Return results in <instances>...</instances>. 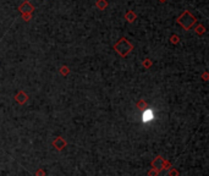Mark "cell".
<instances>
[{"mask_svg":"<svg viewBox=\"0 0 209 176\" xmlns=\"http://www.w3.org/2000/svg\"><path fill=\"white\" fill-rule=\"evenodd\" d=\"M113 49L121 57H127L130 55V53L133 50V44L127 38L122 37V38H120L113 45Z\"/></svg>","mask_w":209,"mask_h":176,"instance_id":"cell-1","label":"cell"},{"mask_svg":"<svg viewBox=\"0 0 209 176\" xmlns=\"http://www.w3.org/2000/svg\"><path fill=\"white\" fill-rule=\"evenodd\" d=\"M176 22H177V24H180L185 31H190V29L197 23V18L190 11L186 10L176 18Z\"/></svg>","mask_w":209,"mask_h":176,"instance_id":"cell-2","label":"cell"},{"mask_svg":"<svg viewBox=\"0 0 209 176\" xmlns=\"http://www.w3.org/2000/svg\"><path fill=\"white\" fill-rule=\"evenodd\" d=\"M51 145L54 147V149H56L57 152H61L66 148V145H67V142L65 138H63L61 136H57L54 138V141L51 142Z\"/></svg>","mask_w":209,"mask_h":176,"instance_id":"cell-3","label":"cell"},{"mask_svg":"<svg viewBox=\"0 0 209 176\" xmlns=\"http://www.w3.org/2000/svg\"><path fill=\"white\" fill-rule=\"evenodd\" d=\"M18 11L21 12V14H33V11H34V6L28 2V0H24L23 3H21L20 4V6H18Z\"/></svg>","mask_w":209,"mask_h":176,"instance_id":"cell-4","label":"cell"},{"mask_svg":"<svg viewBox=\"0 0 209 176\" xmlns=\"http://www.w3.org/2000/svg\"><path fill=\"white\" fill-rule=\"evenodd\" d=\"M28 99H29L28 94H27L24 91H22V90H20V91L16 93V96H15V102H16L17 104H20V105H24V104L28 102Z\"/></svg>","mask_w":209,"mask_h":176,"instance_id":"cell-5","label":"cell"},{"mask_svg":"<svg viewBox=\"0 0 209 176\" xmlns=\"http://www.w3.org/2000/svg\"><path fill=\"white\" fill-rule=\"evenodd\" d=\"M164 164H165V159H164L162 155H158V157H155V158L152 160L151 166H152L153 169H157L158 171H162V170L164 169Z\"/></svg>","mask_w":209,"mask_h":176,"instance_id":"cell-6","label":"cell"},{"mask_svg":"<svg viewBox=\"0 0 209 176\" xmlns=\"http://www.w3.org/2000/svg\"><path fill=\"white\" fill-rule=\"evenodd\" d=\"M137 17H138V15H137L135 11H132V10H129V11H126V14H125V20H126L129 23L135 22V21L137 20Z\"/></svg>","mask_w":209,"mask_h":176,"instance_id":"cell-7","label":"cell"},{"mask_svg":"<svg viewBox=\"0 0 209 176\" xmlns=\"http://www.w3.org/2000/svg\"><path fill=\"white\" fill-rule=\"evenodd\" d=\"M142 116H143V121L147 122V121L153 120V116H154V115H153V111H152L151 109L147 108V109L143 110V115H142Z\"/></svg>","mask_w":209,"mask_h":176,"instance_id":"cell-8","label":"cell"},{"mask_svg":"<svg viewBox=\"0 0 209 176\" xmlns=\"http://www.w3.org/2000/svg\"><path fill=\"white\" fill-rule=\"evenodd\" d=\"M136 108H137L138 110L143 111L144 109L149 108V104H148V102H147V100H144V99H139V100L136 103Z\"/></svg>","mask_w":209,"mask_h":176,"instance_id":"cell-9","label":"cell"},{"mask_svg":"<svg viewBox=\"0 0 209 176\" xmlns=\"http://www.w3.org/2000/svg\"><path fill=\"white\" fill-rule=\"evenodd\" d=\"M96 6H97L98 10L104 11L109 6V3L106 2V0H97V2H96Z\"/></svg>","mask_w":209,"mask_h":176,"instance_id":"cell-10","label":"cell"},{"mask_svg":"<svg viewBox=\"0 0 209 176\" xmlns=\"http://www.w3.org/2000/svg\"><path fill=\"white\" fill-rule=\"evenodd\" d=\"M59 72H60V75H61V76L66 77V76H69V75H70L71 70H70V67H69V66H66V65H63V66L60 67V70H59Z\"/></svg>","mask_w":209,"mask_h":176,"instance_id":"cell-11","label":"cell"},{"mask_svg":"<svg viewBox=\"0 0 209 176\" xmlns=\"http://www.w3.org/2000/svg\"><path fill=\"white\" fill-rule=\"evenodd\" d=\"M194 32H196L197 36H202V34L205 33V27L203 24H197L196 28H194Z\"/></svg>","mask_w":209,"mask_h":176,"instance_id":"cell-12","label":"cell"},{"mask_svg":"<svg viewBox=\"0 0 209 176\" xmlns=\"http://www.w3.org/2000/svg\"><path fill=\"white\" fill-rule=\"evenodd\" d=\"M169 39H170V43H171V44H174V45L180 44V42H181V38L178 37L177 34H171Z\"/></svg>","mask_w":209,"mask_h":176,"instance_id":"cell-13","label":"cell"},{"mask_svg":"<svg viewBox=\"0 0 209 176\" xmlns=\"http://www.w3.org/2000/svg\"><path fill=\"white\" fill-rule=\"evenodd\" d=\"M142 66L144 67V69H151L152 66H153V61L151 60V59H144V60L142 61Z\"/></svg>","mask_w":209,"mask_h":176,"instance_id":"cell-14","label":"cell"},{"mask_svg":"<svg viewBox=\"0 0 209 176\" xmlns=\"http://www.w3.org/2000/svg\"><path fill=\"white\" fill-rule=\"evenodd\" d=\"M21 17H22L23 21L29 22V21L32 20V14H21Z\"/></svg>","mask_w":209,"mask_h":176,"instance_id":"cell-15","label":"cell"},{"mask_svg":"<svg viewBox=\"0 0 209 176\" xmlns=\"http://www.w3.org/2000/svg\"><path fill=\"white\" fill-rule=\"evenodd\" d=\"M159 172H160V171H158L157 169H153V168H152L149 171H147V175H148V176H151V175H152V176H158Z\"/></svg>","mask_w":209,"mask_h":176,"instance_id":"cell-16","label":"cell"},{"mask_svg":"<svg viewBox=\"0 0 209 176\" xmlns=\"http://www.w3.org/2000/svg\"><path fill=\"white\" fill-rule=\"evenodd\" d=\"M170 169H171V170L168 172V175H169V176H174V175H176V176H177V175H180V172H178L177 170H174L172 168H170Z\"/></svg>","mask_w":209,"mask_h":176,"instance_id":"cell-17","label":"cell"},{"mask_svg":"<svg viewBox=\"0 0 209 176\" xmlns=\"http://www.w3.org/2000/svg\"><path fill=\"white\" fill-rule=\"evenodd\" d=\"M202 80L205 81V82L208 81V71H204V72L202 73Z\"/></svg>","mask_w":209,"mask_h":176,"instance_id":"cell-18","label":"cell"},{"mask_svg":"<svg viewBox=\"0 0 209 176\" xmlns=\"http://www.w3.org/2000/svg\"><path fill=\"white\" fill-rule=\"evenodd\" d=\"M171 168V161L169 160H165V164H164V169H170Z\"/></svg>","mask_w":209,"mask_h":176,"instance_id":"cell-19","label":"cell"},{"mask_svg":"<svg viewBox=\"0 0 209 176\" xmlns=\"http://www.w3.org/2000/svg\"><path fill=\"white\" fill-rule=\"evenodd\" d=\"M47 172L43 170V169H38L37 171H36V175H45Z\"/></svg>","mask_w":209,"mask_h":176,"instance_id":"cell-20","label":"cell"},{"mask_svg":"<svg viewBox=\"0 0 209 176\" xmlns=\"http://www.w3.org/2000/svg\"><path fill=\"white\" fill-rule=\"evenodd\" d=\"M158 2H160V3H166L168 0H158Z\"/></svg>","mask_w":209,"mask_h":176,"instance_id":"cell-21","label":"cell"}]
</instances>
